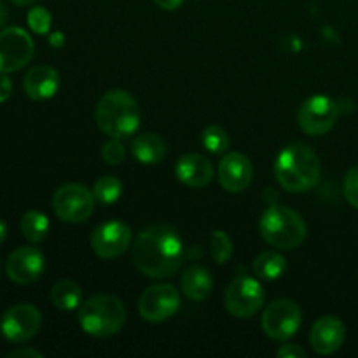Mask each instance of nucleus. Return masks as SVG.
<instances>
[{
	"label": "nucleus",
	"instance_id": "1a4fd4ad",
	"mask_svg": "<svg viewBox=\"0 0 358 358\" xmlns=\"http://www.w3.org/2000/svg\"><path fill=\"white\" fill-rule=\"evenodd\" d=\"M180 308V292L170 283H159L143 290L138 299V313L150 324H161Z\"/></svg>",
	"mask_w": 358,
	"mask_h": 358
},
{
	"label": "nucleus",
	"instance_id": "5701e85b",
	"mask_svg": "<svg viewBox=\"0 0 358 358\" xmlns=\"http://www.w3.org/2000/svg\"><path fill=\"white\" fill-rule=\"evenodd\" d=\"M21 233L31 243H41L45 236H48L49 231V220L48 217L44 215L38 210H30L23 215L20 222Z\"/></svg>",
	"mask_w": 358,
	"mask_h": 358
},
{
	"label": "nucleus",
	"instance_id": "bb28decb",
	"mask_svg": "<svg viewBox=\"0 0 358 358\" xmlns=\"http://www.w3.org/2000/svg\"><path fill=\"white\" fill-rule=\"evenodd\" d=\"M101 157L107 164H112V166H117L124 161L126 157V149L122 145L121 138H110L101 149Z\"/></svg>",
	"mask_w": 358,
	"mask_h": 358
},
{
	"label": "nucleus",
	"instance_id": "6e6552de",
	"mask_svg": "<svg viewBox=\"0 0 358 358\" xmlns=\"http://www.w3.org/2000/svg\"><path fill=\"white\" fill-rule=\"evenodd\" d=\"M264 289L250 276H238L226 290V308L233 317L252 318L264 306Z\"/></svg>",
	"mask_w": 358,
	"mask_h": 358
},
{
	"label": "nucleus",
	"instance_id": "f704fd0d",
	"mask_svg": "<svg viewBox=\"0 0 358 358\" xmlns=\"http://www.w3.org/2000/svg\"><path fill=\"white\" fill-rule=\"evenodd\" d=\"M6 238H7V226L3 220H0V245L6 241Z\"/></svg>",
	"mask_w": 358,
	"mask_h": 358
},
{
	"label": "nucleus",
	"instance_id": "f257e3e1",
	"mask_svg": "<svg viewBox=\"0 0 358 358\" xmlns=\"http://www.w3.org/2000/svg\"><path fill=\"white\" fill-rule=\"evenodd\" d=\"M133 261L138 271L149 278L173 276L184 261V243L178 231L168 224L145 227L133 245Z\"/></svg>",
	"mask_w": 358,
	"mask_h": 358
},
{
	"label": "nucleus",
	"instance_id": "72a5a7b5",
	"mask_svg": "<svg viewBox=\"0 0 358 358\" xmlns=\"http://www.w3.org/2000/svg\"><path fill=\"white\" fill-rule=\"evenodd\" d=\"M7 16H9V13H7V7L3 6V2H2V0H0V28H2L3 24H6Z\"/></svg>",
	"mask_w": 358,
	"mask_h": 358
},
{
	"label": "nucleus",
	"instance_id": "0eeeda50",
	"mask_svg": "<svg viewBox=\"0 0 358 358\" xmlns=\"http://www.w3.org/2000/svg\"><path fill=\"white\" fill-rule=\"evenodd\" d=\"M301 322L303 317L299 306L290 299H276L269 303L261 318L262 331L275 341H289L297 334Z\"/></svg>",
	"mask_w": 358,
	"mask_h": 358
},
{
	"label": "nucleus",
	"instance_id": "c756f323",
	"mask_svg": "<svg viewBox=\"0 0 358 358\" xmlns=\"http://www.w3.org/2000/svg\"><path fill=\"white\" fill-rule=\"evenodd\" d=\"M276 357L280 358H306V350L299 345H283L276 350Z\"/></svg>",
	"mask_w": 358,
	"mask_h": 358
},
{
	"label": "nucleus",
	"instance_id": "a878e982",
	"mask_svg": "<svg viewBox=\"0 0 358 358\" xmlns=\"http://www.w3.org/2000/svg\"><path fill=\"white\" fill-rule=\"evenodd\" d=\"M212 257L217 264H226L233 255V241L226 231H213L212 233Z\"/></svg>",
	"mask_w": 358,
	"mask_h": 358
},
{
	"label": "nucleus",
	"instance_id": "e433bc0d",
	"mask_svg": "<svg viewBox=\"0 0 358 358\" xmlns=\"http://www.w3.org/2000/svg\"><path fill=\"white\" fill-rule=\"evenodd\" d=\"M59 37H62V35L59 34H56V35H52V38H51V44H55V45H58V44H62L63 41H59Z\"/></svg>",
	"mask_w": 358,
	"mask_h": 358
},
{
	"label": "nucleus",
	"instance_id": "473e14b6",
	"mask_svg": "<svg viewBox=\"0 0 358 358\" xmlns=\"http://www.w3.org/2000/svg\"><path fill=\"white\" fill-rule=\"evenodd\" d=\"M154 3H156L159 9L175 10V9H178L182 3H184V0H154Z\"/></svg>",
	"mask_w": 358,
	"mask_h": 358
},
{
	"label": "nucleus",
	"instance_id": "b1692460",
	"mask_svg": "<svg viewBox=\"0 0 358 358\" xmlns=\"http://www.w3.org/2000/svg\"><path fill=\"white\" fill-rule=\"evenodd\" d=\"M94 199L101 205H112L122 194V182L115 175H103L93 185Z\"/></svg>",
	"mask_w": 358,
	"mask_h": 358
},
{
	"label": "nucleus",
	"instance_id": "4468645a",
	"mask_svg": "<svg viewBox=\"0 0 358 358\" xmlns=\"http://www.w3.org/2000/svg\"><path fill=\"white\" fill-rule=\"evenodd\" d=\"M44 254L37 247H21L9 255L6 273L9 280L20 285H28L41 278L44 273Z\"/></svg>",
	"mask_w": 358,
	"mask_h": 358
},
{
	"label": "nucleus",
	"instance_id": "4be33fe9",
	"mask_svg": "<svg viewBox=\"0 0 358 358\" xmlns=\"http://www.w3.org/2000/svg\"><path fill=\"white\" fill-rule=\"evenodd\" d=\"M252 269L261 280L271 282V280H278L280 276H283V273L287 271V261L282 254L275 250L262 252L255 257Z\"/></svg>",
	"mask_w": 358,
	"mask_h": 358
},
{
	"label": "nucleus",
	"instance_id": "20e7f679",
	"mask_svg": "<svg viewBox=\"0 0 358 358\" xmlns=\"http://www.w3.org/2000/svg\"><path fill=\"white\" fill-rule=\"evenodd\" d=\"M259 231L264 241L278 250H294L306 240L308 227L303 217L289 206L271 203L259 220Z\"/></svg>",
	"mask_w": 358,
	"mask_h": 358
},
{
	"label": "nucleus",
	"instance_id": "aec40b11",
	"mask_svg": "<svg viewBox=\"0 0 358 358\" xmlns=\"http://www.w3.org/2000/svg\"><path fill=\"white\" fill-rule=\"evenodd\" d=\"M131 152L142 164H157L166 157L168 145L157 133H143L133 140Z\"/></svg>",
	"mask_w": 358,
	"mask_h": 358
},
{
	"label": "nucleus",
	"instance_id": "39448f33",
	"mask_svg": "<svg viewBox=\"0 0 358 358\" xmlns=\"http://www.w3.org/2000/svg\"><path fill=\"white\" fill-rule=\"evenodd\" d=\"M126 306L119 297L98 294L84 301L79 308V325L86 334L94 338H110L126 324Z\"/></svg>",
	"mask_w": 358,
	"mask_h": 358
},
{
	"label": "nucleus",
	"instance_id": "2eb2a0df",
	"mask_svg": "<svg viewBox=\"0 0 358 358\" xmlns=\"http://www.w3.org/2000/svg\"><path fill=\"white\" fill-rule=\"evenodd\" d=\"M254 178V166L241 152H229L219 163V182L227 192H243Z\"/></svg>",
	"mask_w": 358,
	"mask_h": 358
},
{
	"label": "nucleus",
	"instance_id": "393cba45",
	"mask_svg": "<svg viewBox=\"0 0 358 358\" xmlns=\"http://www.w3.org/2000/svg\"><path fill=\"white\" fill-rule=\"evenodd\" d=\"M201 140L205 149H208L212 154H224L229 149L231 143L229 135L220 126H208V128H205Z\"/></svg>",
	"mask_w": 358,
	"mask_h": 358
},
{
	"label": "nucleus",
	"instance_id": "9d476101",
	"mask_svg": "<svg viewBox=\"0 0 358 358\" xmlns=\"http://www.w3.org/2000/svg\"><path fill=\"white\" fill-rule=\"evenodd\" d=\"M339 107L334 100L324 94H317L311 96L301 105L299 114H297V121H299L301 129L306 135L320 136L325 135L334 128L336 121H338Z\"/></svg>",
	"mask_w": 358,
	"mask_h": 358
},
{
	"label": "nucleus",
	"instance_id": "c9c22d12",
	"mask_svg": "<svg viewBox=\"0 0 358 358\" xmlns=\"http://www.w3.org/2000/svg\"><path fill=\"white\" fill-rule=\"evenodd\" d=\"M14 3H16V6H21V7H24V6H31V3L35 2V0H13Z\"/></svg>",
	"mask_w": 358,
	"mask_h": 358
},
{
	"label": "nucleus",
	"instance_id": "dca6fc26",
	"mask_svg": "<svg viewBox=\"0 0 358 358\" xmlns=\"http://www.w3.org/2000/svg\"><path fill=\"white\" fill-rule=\"evenodd\" d=\"M346 339V327L339 318L322 317L315 322L310 332V343L318 355H332L338 352Z\"/></svg>",
	"mask_w": 358,
	"mask_h": 358
},
{
	"label": "nucleus",
	"instance_id": "f8f14e48",
	"mask_svg": "<svg viewBox=\"0 0 358 358\" xmlns=\"http://www.w3.org/2000/svg\"><path fill=\"white\" fill-rule=\"evenodd\" d=\"M42 315L31 304H16L9 308L2 317L0 331L9 343H27L41 331Z\"/></svg>",
	"mask_w": 358,
	"mask_h": 358
},
{
	"label": "nucleus",
	"instance_id": "7ed1b4c3",
	"mask_svg": "<svg viewBox=\"0 0 358 358\" xmlns=\"http://www.w3.org/2000/svg\"><path fill=\"white\" fill-rule=\"evenodd\" d=\"M96 124L110 138L131 136L140 126L138 101L122 90L107 91L94 110Z\"/></svg>",
	"mask_w": 358,
	"mask_h": 358
},
{
	"label": "nucleus",
	"instance_id": "ddd939ff",
	"mask_svg": "<svg viewBox=\"0 0 358 358\" xmlns=\"http://www.w3.org/2000/svg\"><path fill=\"white\" fill-rule=\"evenodd\" d=\"M129 243H131V229L128 224L119 220L101 224L91 234V247L101 259L121 257L128 250Z\"/></svg>",
	"mask_w": 358,
	"mask_h": 358
},
{
	"label": "nucleus",
	"instance_id": "f3484780",
	"mask_svg": "<svg viewBox=\"0 0 358 358\" xmlns=\"http://www.w3.org/2000/svg\"><path fill=\"white\" fill-rule=\"evenodd\" d=\"M175 175L187 187L201 189L208 185L213 178V166L201 154H185L175 164Z\"/></svg>",
	"mask_w": 358,
	"mask_h": 358
},
{
	"label": "nucleus",
	"instance_id": "c85d7f7f",
	"mask_svg": "<svg viewBox=\"0 0 358 358\" xmlns=\"http://www.w3.org/2000/svg\"><path fill=\"white\" fill-rule=\"evenodd\" d=\"M346 199L353 208H358V164L346 173L345 184H343Z\"/></svg>",
	"mask_w": 358,
	"mask_h": 358
},
{
	"label": "nucleus",
	"instance_id": "9b49d317",
	"mask_svg": "<svg viewBox=\"0 0 358 358\" xmlns=\"http://www.w3.org/2000/svg\"><path fill=\"white\" fill-rule=\"evenodd\" d=\"M35 44L23 28L10 27L0 31V73H10L28 65Z\"/></svg>",
	"mask_w": 358,
	"mask_h": 358
},
{
	"label": "nucleus",
	"instance_id": "423d86ee",
	"mask_svg": "<svg viewBox=\"0 0 358 358\" xmlns=\"http://www.w3.org/2000/svg\"><path fill=\"white\" fill-rule=\"evenodd\" d=\"M93 189L80 184H65L52 196V210L63 222L80 224L86 222L94 210Z\"/></svg>",
	"mask_w": 358,
	"mask_h": 358
},
{
	"label": "nucleus",
	"instance_id": "f03ea898",
	"mask_svg": "<svg viewBox=\"0 0 358 358\" xmlns=\"http://www.w3.org/2000/svg\"><path fill=\"white\" fill-rule=\"evenodd\" d=\"M275 175L285 191L306 192L320 180V159L317 152L304 143H292L276 157Z\"/></svg>",
	"mask_w": 358,
	"mask_h": 358
},
{
	"label": "nucleus",
	"instance_id": "7c9ffc66",
	"mask_svg": "<svg viewBox=\"0 0 358 358\" xmlns=\"http://www.w3.org/2000/svg\"><path fill=\"white\" fill-rule=\"evenodd\" d=\"M10 93H13V83L6 73H0V103L6 101L10 96Z\"/></svg>",
	"mask_w": 358,
	"mask_h": 358
},
{
	"label": "nucleus",
	"instance_id": "a211bd4d",
	"mask_svg": "<svg viewBox=\"0 0 358 358\" xmlns=\"http://www.w3.org/2000/svg\"><path fill=\"white\" fill-rule=\"evenodd\" d=\"M59 76L52 66L37 65L30 69L24 76L23 87L24 93L31 100H48L52 98L58 91Z\"/></svg>",
	"mask_w": 358,
	"mask_h": 358
},
{
	"label": "nucleus",
	"instance_id": "412c9836",
	"mask_svg": "<svg viewBox=\"0 0 358 358\" xmlns=\"http://www.w3.org/2000/svg\"><path fill=\"white\" fill-rule=\"evenodd\" d=\"M51 301L56 308L63 311H72L80 306L83 289L73 280H59L51 289Z\"/></svg>",
	"mask_w": 358,
	"mask_h": 358
},
{
	"label": "nucleus",
	"instance_id": "2f4dec72",
	"mask_svg": "<svg viewBox=\"0 0 358 358\" xmlns=\"http://www.w3.org/2000/svg\"><path fill=\"white\" fill-rule=\"evenodd\" d=\"M7 357L9 358H42L44 355L34 348H17L14 350V352H10Z\"/></svg>",
	"mask_w": 358,
	"mask_h": 358
},
{
	"label": "nucleus",
	"instance_id": "cd10ccee",
	"mask_svg": "<svg viewBox=\"0 0 358 358\" xmlns=\"http://www.w3.org/2000/svg\"><path fill=\"white\" fill-rule=\"evenodd\" d=\"M28 27L35 31V34H48L51 28V14L44 9V7H34L28 13Z\"/></svg>",
	"mask_w": 358,
	"mask_h": 358
},
{
	"label": "nucleus",
	"instance_id": "6ab92c4d",
	"mask_svg": "<svg viewBox=\"0 0 358 358\" xmlns=\"http://www.w3.org/2000/svg\"><path fill=\"white\" fill-rule=\"evenodd\" d=\"M180 289L185 297L196 301V303H201L212 294L213 278L208 269L201 268V266H192V268L185 269L182 275Z\"/></svg>",
	"mask_w": 358,
	"mask_h": 358
}]
</instances>
